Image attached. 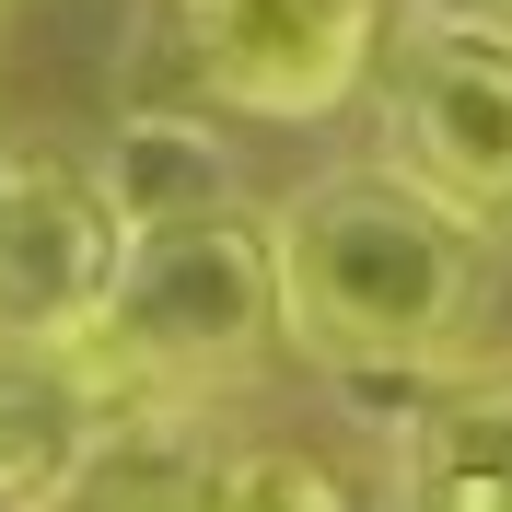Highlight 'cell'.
I'll return each instance as SVG.
<instances>
[{"label": "cell", "instance_id": "7", "mask_svg": "<svg viewBox=\"0 0 512 512\" xmlns=\"http://www.w3.org/2000/svg\"><path fill=\"white\" fill-rule=\"evenodd\" d=\"M94 187H105V210L128 222V245H140V233L222 222V210H233V152L198 117H163V105H152V117H128L117 140H105Z\"/></svg>", "mask_w": 512, "mask_h": 512}, {"label": "cell", "instance_id": "4", "mask_svg": "<svg viewBox=\"0 0 512 512\" xmlns=\"http://www.w3.org/2000/svg\"><path fill=\"white\" fill-rule=\"evenodd\" d=\"M384 175H408L466 233L512 222V47L489 35H419L384 94Z\"/></svg>", "mask_w": 512, "mask_h": 512}, {"label": "cell", "instance_id": "3", "mask_svg": "<svg viewBox=\"0 0 512 512\" xmlns=\"http://www.w3.org/2000/svg\"><path fill=\"white\" fill-rule=\"evenodd\" d=\"M128 222L59 152L0 163V350H82L117 315Z\"/></svg>", "mask_w": 512, "mask_h": 512}, {"label": "cell", "instance_id": "12", "mask_svg": "<svg viewBox=\"0 0 512 512\" xmlns=\"http://www.w3.org/2000/svg\"><path fill=\"white\" fill-rule=\"evenodd\" d=\"M0 163H12V140H0Z\"/></svg>", "mask_w": 512, "mask_h": 512}, {"label": "cell", "instance_id": "8", "mask_svg": "<svg viewBox=\"0 0 512 512\" xmlns=\"http://www.w3.org/2000/svg\"><path fill=\"white\" fill-rule=\"evenodd\" d=\"M408 501L419 512H512V373L443 396L408 431Z\"/></svg>", "mask_w": 512, "mask_h": 512}, {"label": "cell", "instance_id": "1", "mask_svg": "<svg viewBox=\"0 0 512 512\" xmlns=\"http://www.w3.org/2000/svg\"><path fill=\"white\" fill-rule=\"evenodd\" d=\"M280 338L326 373H419L478 303V233L431 210L408 175H315L268 222Z\"/></svg>", "mask_w": 512, "mask_h": 512}, {"label": "cell", "instance_id": "6", "mask_svg": "<svg viewBox=\"0 0 512 512\" xmlns=\"http://www.w3.org/2000/svg\"><path fill=\"white\" fill-rule=\"evenodd\" d=\"M140 396L152 384L105 338H82V350H0V512H70L82 478L105 466V443L140 419Z\"/></svg>", "mask_w": 512, "mask_h": 512}, {"label": "cell", "instance_id": "10", "mask_svg": "<svg viewBox=\"0 0 512 512\" xmlns=\"http://www.w3.org/2000/svg\"><path fill=\"white\" fill-rule=\"evenodd\" d=\"M210 512H361V501H350V478H338L326 454H303V443H245V454H222Z\"/></svg>", "mask_w": 512, "mask_h": 512}, {"label": "cell", "instance_id": "9", "mask_svg": "<svg viewBox=\"0 0 512 512\" xmlns=\"http://www.w3.org/2000/svg\"><path fill=\"white\" fill-rule=\"evenodd\" d=\"M210 489H222V454L198 443V419L187 408H140L105 443V466L82 478L70 512H210Z\"/></svg>", "mask_w": 512, "mask_h": 512}, {"label": "cell", "instance_id": "5", "mask_svg": "<svg viewBox=\"0 0 512 512\" xmlns=\"http://www.w3.org/2000/svg\"><path fill=\"white\" fill-rule=\"evenodd\" d=\"M384 0H187L198 82L245 117H338L373 70Z\"/></svg>", "mask_w": 512, "mask_h": 512}, {"label": "cell", "instance_id": "11", "mask_svg": "<svg viewBox=\"0 0 512 512\" xmlns=\"http://www.w3.org/2000/svg\"><path fill=\"white\" fill-rule=\"evenodd\" d=\"M431 35H512V0H419Z\"/></svg>", "mask_w": 512, "mask_h": 512}, {"label": "cell", "instance_id": "2", "mask_svg": "<svg viewBox=\"0 0 512 512\" xmlns=\"http://www.w3.org/2000/svg\"><path fill=\"white\" fill-rule=\"evenodd\" d=\"M280 338V256L256 222H187V233H140L117 268V315H105V350L128 373L175 396V384H222Z\"/></svg>", "mask_w": 512, "mask_h": 512}]
</instances>
